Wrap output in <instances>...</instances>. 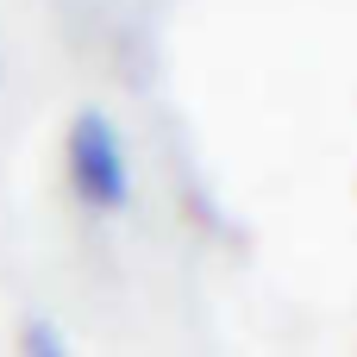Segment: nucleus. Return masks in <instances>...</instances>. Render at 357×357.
Segmentation results:
<instances>
[{"label":"nucleus","instance_id":"f03ea898","mask_svg":"<svg viewBox=\"0 0 357 357\" xmlns=\"http://www.w3.org/2000/svg\"><path fill=\"white\" fill-rule=\"evenodd\" d=\"M25 351H31V357H63V345H56V333H50V326H31Z\"/></svg>","mask_w":357,"mask_h":357},{"label":"nucleus","instance_id":"f257e3e1","mask_svg":"<svg viewBox=\"0 0 357 357\" xmlns=\"http://www.w3.org/2000/svg\"><path fill=\"white\" fill-rule=\"evenodd\" d=\"M69 182H75V195H82L88 207H100V213L126 207V195H132L119 132H113L100 113H82V119L69 126Z\"/></svg>","mask_w":357,"mask_h":357}]
</instances>
